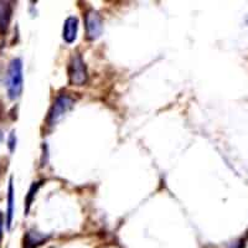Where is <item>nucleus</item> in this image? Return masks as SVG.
<instances>
[{"mask_svg": "<svg viewBox=\"0 0 248 248\" xmlns=\"http://www.w3.org/2000/svg\"><path fill=\"white\" fill-rule=\"evenodd\" d=\"M85 23L86 31H87V39H98L101 36L102 31H103V24H102V19L96 10H90V12L86 13Z\"/></svg>", "mask_w": 248, "mask_h": 248, "instance_id": "nucleus-4", "label": "nucleus"}, {"mask_svg": "<svg viewBox=\"0 0 248 248\" xmlns=\"http://www.w3.org/2000/svg\"><path fill=\"white\" fill-rule=\"evenodd\" d=\"M75 103V99L71 98L67 94H60L55 99L54 105L51 107L47 116V124L50 127H54L55 124L59 123L66 113L72 108Z\"/></svg>", "mask_w": 248, "mask_h": 248, "instance_id": "nucleus-2", "label": "nucleus"}, {"mask_svg": "<svg viewBox=\"0 0 248 248\" xmlns=\"http://www.w3.org/2000/svg\"><path fill=\"white\" fill-rule=\"evenodd\" d=\"M234 248H241V246H236V247H234Z\"/></svg>", "mask_w": 248, "mask_h": 248, "instance_id": "nucleus-14", "label": "nucleus"}, {"mask_svg": "<svg viewBox=\"0 0 248 248\" xmlns=\"http://www.w3.org/2000/svg\"><path fill=\"white\" fill-rule=\"evenodd\" d=\"M47 238L48 236H45V234H41L35 231H29L24 237V248H37L44 242H46Z\"/></svg>", "mask_w": 248, "mask_h": 248, "instance_id": "nucleus-7", "label": "nucleus"}, {"mask_svg": "<svg viewBox=\"0 0 248 248\" xmlns=\"http://www.w3.org/2000/svg\"><path fill=\"white\" fill-rule=\"evenodd\" d=\"M6 88L10 99H16L23 91V62L20 59H14L8 68Z\"/></svg>", "mask_w": 248, "mask_h": 248, "instance_id": "nucleus-1", "label": "nucleus"}, {"mask_svg": "<svg viewBox=\"0 0 248 248\" xmlns=\"http://www.w3.org/2000/svg\"><path fill=\"white\" fill-rule=\"evenodd\" d=\"M15 143H16V138H15V132H12V134L9 136V140H8V145L10 152H14L15 149Z\"/></svg>", "mask_w": 248, "mask_h": 248, "instance_id": "nucleus-10", "label": "nucleus"}, {"mask_svg": "<svg viewBox=\"0 0 248 248\" xmlns=\"http://www.w3.org/2000/svg\"><path fill=\"white\" fill-rule=\"evenodd\" d=\"M40 185H41V183H34L32 184V186L30 187V190H29V195H28V198H26V212H29V210H30L32 199H34L35 194L37 192V189L40 187Z\"/></svg>", "mask_w": 248, "mask_h": 248, "instance_id": "nucleus-9", "label": "nucleus"}, {"mask_svg": "<svg viewBox=\"0 0 248 248\" xmlns=\"http://www.w3.org/2000/svg\"><path fill=\"white\" fill-rule=\"evenodd\" d=\"M14 216V189H13V180H9L8 189V211H6V229L10 230Z\"/></svg>", "mask_w": 248, "mask_h": 248, "instance_id": "nucleus-8", "label": "nucleus"}, {"mask_svg": "<svg viewBox=\"0 0 248 248\" xmlns=\"http://www.w3.org/2000/svg\"><path fill=\"white\" fill-rule=\"evenodd\" d=\"M1 139H3V133H1V130H0V141H1Z\"/></svg>", "mask_w": 248, "mask_h": 248, "instance_id": "nucleus-13", "label": "nucleus"}, {"mask_svg": "<svg viewBox=\"0 0 248 248\" xmlns=\"http://www.w3.org/2000/svg\"><path fill=\"white\" fill-rule=\"evenodd\" d=\"M77 31H78V20L76 16H70L66 19L63 24V40L67 44H72L77 37Z\"/></svg>", "mask_w": 248, "mask_h": 248, "instance_id": "nucleus-5", "label": "nucleus"}, {"mask_svg": "<svg viewBox=\"0 0 248 248\" xmlns=\"http://www.w3.org/2000/svg\"><path fill=\"white\" fill-rule=\"evenodd\" d=\"M3 223H4L3 215L0 214V241H1V236H3Z\"/></svg>", "mask_w": 248, "mask_h": 248, "instance_id": "nucleus-11", "label": "nucleus"}, {"mask_svg": "<svg viewBox=\"0 0 248 248\" xmlns=\"http://www.w3.org/2000/svg\"><path fill=\"white\" fill-rule=\"evenodd\" d=\"M68 76H70V81L72 85L82 86L87 81V70H86L85 62L79 55H75L71 60Z\"/></svg>", "mask_w": 248, "mask_h": 248, "instance_id": "nucleus-3", "label": "nucleus"}, {"mask_svg": "<svg viewBox=\"0 0 248 248\" xmlns=\"http://www.w3.org/2000/svg\"><path fill=\"white\" fill-rule=\"evenodd\" d=\"M1 114H3V106L0 103V117H1Z\"/></svg>", "mask_w": 248, "mask_h": 248, "instance_id": "nucleus-12", "label": "nucleus"}, {"mask_svg": "<svg viewBox=\"0 0 248 248\" xmlns=\"http://www.w3.org/2000/svg\"><path fill=\"white\" fill-rule=\"evenodd\" d=\"M13 8L9 1H0V34H5L12 19Z\"/></svg>", "mask_w": 248, "mask_h": 248, "instance_id": "nucleus-6", "label": "nucleus"}]
</instances>
